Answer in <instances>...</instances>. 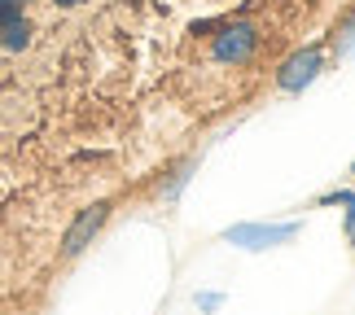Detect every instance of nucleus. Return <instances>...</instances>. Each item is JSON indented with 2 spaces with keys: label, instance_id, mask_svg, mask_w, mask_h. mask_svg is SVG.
Masks as SVG:
<instances>
[{
  "label": "nucleus",
  "instance_id": "nucleus-1",
  "mask_svg": "<svg viewBox=\"0 0 355 315\" xmlns=\"http://www.w3.org/2000/svg\"><path fill=\"white\" fill-rule=\"evenodd\" d=\"M298 237V224H237L224 232L228 245H241V250H268V245H281Z\"/></svg>",
  "mask_w": 355,
  "mask_h": 315
},
{
  "label": "nucleus",
  "instance_id": "nucleus-2",
  "mask_svg": "<svg viewBox=\"0 0 355 315\" xmlns=\"http://www.w3.org/2000/svg\"><path fill=\"white\" fill-rule=\"evenodd\" d=\"M320 48H303V53H294L290 62L281 66V75H277V84L285 88V92H298V88H307L311 79L320 75Z\"/></svg>",
  "mask_w": 355,
  "mask_h": 315
},
{
  "label": "nucleus",
  "instance_id": "nucleus-3",
  "mask_svg": "<svg viewBox=\"0 0 355 315\" xmlns=\"http://www.w3.org/2000/svg\"><path fill=\"white\" fill-rule=\"evenodd\" d=\"M254 44H259L254 26H245V22L224 26V31L215 35V57H220V62H245L254 53Z\"/></svg>",
  "mask_w": 355,
  "mask_h": 315
},
{
  "label": "nucleus",
  "instance_id": "nucleus-4",
  "mask_svg": "<svg viewBox=\"0 0 355 315\" xmlns=\"http://www.w3.org/2000/svg\"><path fill=\"white\" fill-rule=\"evenodd\" d=\"M105 215H110V206H105V201H97L92 210H84V215H79L75 224H71V232H66V241H62V254H79V250H84V245H88V241L101 232Z\"/></svg>",
  "mask_w": 355,
  "mask_h": 315
},
{
  "label": "nucleus",
  "instance_id": "nucleus-5",
  "mask_svg": "<svg viewBox=\"0 0 355 315\" xmlns=\"http://www.w3.org/2000/svg\"><path fill=\"white\" fill-rule=\"evenodd\" d=\"M0 39H5V48H9V53H22V48H26V39H31V26H26L22 18H13V22L0 26Z\"/></svg>",
  "mask_w": 355,
  "mask_h": 315
},
{
  "label": "nucleus",
  "instance_id": "nucleus-6",
  "mask_svg": "<svg viewBox=\"0 0 355 315\" xmlns=\"http://www.w3.org/2000/svg\"><path fill=\"white\" fill-rule=\"evenodd\" d=\"M338 201L347 206V237L355 241V197H351V193H338Z\"/></svg>",
  "mask_w": 355,
  "mask_h": 315
},
{
  "label": "nucleus",
  "instance_id": "nucleus-7",
  "mask_svg": "<svg viewBox=\"0 0 355 315\" xmlns=\"http://www.w3.org/2000/svg\"><path fill=\"white\" fill-rule=\"evenodd\" d=\"M198 307H207V311H211V307H220V294H202V298H198Z\"/></svg>",
  "mask_w": 355,
  "mask_h": 315
},
{
  "label": "nucleus",
  "instance_id": "nucleus-8",
  "mask_svg": "<svg viewBox=\"0 0 355 315\" xmlns=\"http://www.w3.org/2000/svg\"><path fill=\"white\" fill-rule=\"evenodd\" d=\"M58 5H79V0H58Z\"/></svg>",
  "mask_w": 355,
  "mask_h": 315
}]
</instances>
